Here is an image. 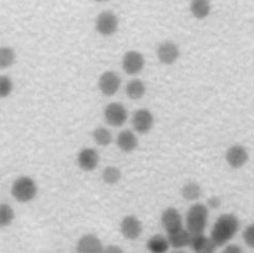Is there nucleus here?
I'll return each mask as SVG.
<instances>
[{"instance_id":"obj_1","label":"nucleus","mask_w":254,"mask_h":253,"mask_svg":"<svg viewBox=\"0 0 254 253\" xmlns=\"http://www.w3.org/2000/svg\"><path fill=\"white\" fill-rule=\"evenodd\" d=\"M239 230V220L234 214H222L217 218L210 232L211 240L218 247L227 245Z\"/></svg>"},{"instance_id":"obj_2","label":"nucleus","mask_w":254,"mask_h":253,"mask_svg":"<svg viewBox=\"0 0 254 253\" xmlns=\"http://www.w3.org/2000/svg\"><path fill=\"white\" fill-rule=\"evenodd\" d=\"M208 208L201 203H195L189 208L186 216L187 230L192 235L204 234L208 221Z\"/></svg>"},{"instance_id":"obj_3","label":"nucleus","mask_w":254,"mask_h":253,"mask_svg":"<svg viewBox=\"0 0 254 253\" xmlns=\"http://www.w3.org/2000/svg\"><path fill=\"white\" fill-rule=\"evenodd\" d=\"M12 195L20 203L30 202L38 193V187L35 182L28 177H20L12 185Z\"/></svg>"},{"instance_id":"obj_4","label":"nucleus","mask_w":254,"mask_h":253,"mask_svg":"<svg viewBox=\"0 0 254 253\" xmlns=\"http://www.w3.org/2000/svg\"><path fill=\"white\" fill-rule=\"evenodd\" d=\"M119 20L116 14L111 11H104L96 17L95 28L97 32L105 37H110L118 30Z\"/></svg>"},{"instance_id":"obj_5","label":"nucleus","mask_w":254,"mask_h":253,"mask_svg":"<svg viewBox=\"0 0 254 253\" xmlns=\"http://www.w3.org/2000/svg\"><path fill=\"white\" fill-rule=\"evenodd\" d=\"M104 116L106 121L114 127H120L127 120V110L120 103H111L105 108Z\"/></svg>"},{"instance_id":"obj_6","label":"nucleus","mask_w":254,"mask_h":253,"mask_svg":"<svg viewBox=\"0 0 254 253\" xmlns=\"http://www.w3.org/2000/svg\"><path fill=\"white\" fill-rule=\"evenodd\" d=\"M225 160L233 169L243 168L249 160V153L246 147L241 144L230 146L225 153Z\"/></svg>"},{"instance_id":"obj_7","label":"nucleus","mask_w":254,"mask_h":253,"mask_svg":"<svg viewBox=\"0 0 254 253\" xmlns=\"http://www.w3.org/2000/svg\"><path fill=\"white\" fill-rule=\"evenodd\" d=\"M144 63V57L139 52L129 51L124 55L122 66L126 74L137 75L143 69Z\"/></svg>"},{"instance_id":"obj_8","label":"nucleus","mask_w":254,"mask_h":253,"mask_svg":"<svg viewBox=\"0 0 254 253\" xmlns=\"http://www.w3.org/2000/svg\"><path fill=\"white\" fill-rule=\"evenodd\" d=\"M121 87V78L115 72H105L101 75L98 80V88L106 96L115 95Z\"/></svg>"},{"instance_id":"obj_9","label":"nucleus","mask_w":254,"mask_h":253,"mask_svg":"<svg viewBox=\"0 0 254 253\" xmlns=\"http://www.w3.org/2000/svg\"><path fill=\"white\" fill-rule=\"evenodd\" d=\"M133 129L139 133L149 132L154 124V117L149 109L141 108L138 109L132 116L131 120Z\"/></svg>"},{"instance_id":"obj_10","label":"nucleus","mask_w":254,"mask_h":253,"mask_svg":"<svg viewBox=\"0 0 254 253\" xmlns=\"http://www.w3.org/2000/svg\"><path fill=\"white\" fill-rule=\"evenodd\" d=\"M157 58L166 65H171L178 61L180 57V48L171 41L162 42L157 48Z\"/></svg>"},{"instance_id":"obj_11","label":"nucleus","mask_w":254,"mask_h":253,"mask_svg":"<svg viewBox=\"0 0 254 253\" xmlns=\"http://www.w3.org/2000/svg\"><path fill=\"white\" fill-rule=\"evenodd\" d=\"M121 229L122 235L129 241H135L142 233V224L137 217L128 215L123 218L121 221Z\"/></svg>"},{"instance_id":"obj_12","label":"nucleus","mask_w":254,"mask_h":253,"mask_svg":"<svg viewBox=\"0 0 254 253\" xmlns=\"http://www.w3.org/2000/svg\"><path fill=\"white\" fill-rule=\"evenodd\" d=\"M161 224L168 234L183 228V218L180 212L174 207H168L161 215Z\"/></svg>"},{"instance_id":"obj_13","label":"nucleus","mask_w":254,"mask_h":253,"mask_svg":"<svg viewBox=\"0 0 254 253\" xmlns=\"http://www.w3.org/2000/svg\"><path fill=\"white\" fill-rule=\"evenodd\" d=\"M77 163H78L79 168L83 171H93L96 169L98 163H100V155L96 150L91 149V147H86L82 149L77 157Z\"/></svg>"},{"instance_id":"obj_14","label":"nucleus","mask_w":254,"mask_h":253,"mask_svg":"<svg viewBox=\"0 0 254 253\" xmlns=\"http://www.w3.org/2000/svg\"><path fill=\"white\" fill-rule=\"evenodd\" d=\"M77 253H103L104 248L100 238L93 234L83 235L77 243Z\"/></svg>"},{"instance_id":"obj_15","label":"nucleus","mask_w":254,"mask_h":253,"mask_svg":"<svg viewBox=\"0 0 254 253\" xmlns=\"http://www.w3.org/2000/svg\"><path fill=\"white\" fill-rule=\"evenodd\" d=\"M190 247L192 248L194 253H215L218 246L211 240V237H207L204 234L192 235Z\"/></svg>"},{"instance_id":"obj_16","label":"nucleus","mask_w":254,"mask_h":253,"mask_svg":"<svg viewBox=\"0 0 254 253\" xmlns=\"http://www.w3.org/2000/svg\"><path fill=\"white\" fill-rule=\"evenodd\" d=\"M192 240V234L186 229H180L172 233L168 234V241L171 247H173L176 250H181L183 248L190 246Z\"/></svg>"},{"instance_id":"obj_17","label":"nucleus","mask_w":254,"mask_h":253,"mask_svg":"<svg viewBox=\"0 0 254 253\" xmlns=\"http://www.w3.org/2000/svg\"><path fill=\"white\" fill-rule=\"evenodd\" d=\"M117 144L119 149L124 153H130L135 151L138 146V139L135 133L129 129L122 130L118 135Z\"/></svg>"},{"instance_id":"obj_18","label":"nucleus","mask_w":254,"mask_h":253,"mask_svg":"<svg viewBox=\"0 0 254 253\" xmlns=\"http://www.w3.org/2000/svg\"><path fill=\"white\" fill-rule=\"evenodd\" d=\"M211 5L209 0H191L190 12L196 19H205L209 16Z\"/></svg>"},{"instance_id":"obj_19","label":"nucleus","mask_w":254,"mask_h":253,"mask_svg":"<svg viewBox=\"0 0 254 253\" xmlns=\"http://www.w3.org/2000/svg\"><path fill=\"white\" fill-rule=\"evenodd\" d=\"M146 247L152 253H166L170 247L168 238L160 234L152 236L146 244Z\"/></svg>"},{"instance_id":"obj_20","label":"nucleus","mask_w":254,"mask_h":253,"mask_svg":"<svg viewBox=\"0 0 254 253\" xmlns=\"http://www.w3.org/2000/svg\"><path fill=\"white\" fill-rule=\"evenodd\" d=\"M125 91L131 100H140L145 94V84L140 79H132L127 83Z\"/></svg>"},{"instance_id":"obj_21","label":"nucleus","mask_w":254,"mask_h":253,"mask_svg":"<svg viewBox=\"0 0 254 253\" xmlns=\"http://www.w3.org/2000/svg\"><path fill=\"white\" fill-rule=\"evenodd\" d=\"M202 189L197 183L190 182L183 187L182 189V195L183 198L187 201H195L201 196Z\"/></svg>"},{"instance_id":"obj_22","label":"nucleus","mask_w":254,"mask_h":253,"mask_svg":"<svg viewBox=\"0 0 254 253\" xmlns=\"http://www.w3.org/2000/svg\"><path fill=\"white\" fill-rule=\"evenodd\" d=\"M121 171H120V169H118L117 167H107L104 169L103 174H102V178L104 180V182L106 184L108 185H115L117 183H119V181L121 180Z\"/></svg>"},{"instance_id":"obj_23","label":"nucleus","mask_w":254,"mask_h":253,"mask_svg":"<svg viewBox=\"0 0 254 253\" xmlns=\"http://www.w3.org/2000/svg\"><path fill=\"white\" fill-rule=\"evenodd\" d=\"M94 141L101 146H107L112 142L111 132L105 127H98L93 131Z\"/></svg>"},{"instance_id":"obj_24","label":"nucleus","mask_w":254,"mask_h":253,"mask_svg":"<svg viewBox=\"0 0 254 253\" xmlns=\"http://www.w3.org/2000/svg\"><path fill=\"white\" fill-rule=\"evenodd\" d=\"M15 61V53L11 47H1L0 49V67L6 68Z\"/></svg>"},{"instance_id":"obj_25","label":"nucleus","mask_w":254,"mask_h":253,"mask_svg":"<svg viewBox=\"0 0 254 253\" xmlns=\"http://www.w3.org/2000/svg\"><path fill=\"white\" fill-rule=\"evenodd\" d=\"M14 217H15V214H14V210L10 205H0V226H1V228L10 226L14 220Z\"/></svg>"},{"instance_id":"obj_26","label":"nucleus","mask_w":254,"mask_h":253,"mask_svg":"<svg viewBox=\"0 0 254 253\" xmlns=\"http://www.w3.org/2000/svg\"><path fill=\"white\" fill-rule=\"evenodd\" d=\"M13 91V82L8 76L0 77V96L8 97Z\"/></svg>"},{"instance_id":"obj_27","label":"nucleus","mask_w":254,"mask_h":253,"mask_svg":"<svg viewBox=\"0 0 254 253\" xmlns=\"http://www.w3.org/2000/svg\"><path fill=\"white\" fill-rule=\"evenodd\" d=\"M243 238L248 247L254 249V223L249 224L243 233Z\"/></svg>"},{"instance_id":"obj_28","label":"nucleus","mask_w":254,"mask_h":253,"mask_svg":"<svg viewBox=\"0 0 254 253\" xmlns=\"http://www.w3.org/2000/svg\"><path fill=\"white\" fill-rule=\"evenodd\" d=\"M221 253H244L243 249L239 247L238 245H228L227 247H225Z\"/></svg>"},{"instance_id":"obj_29","label":"nucleus","mask_w":254,"mask_h":253,"mask_svg":"<svg viewBox=\"0 0 254 253\" xmlns=\"http://www.w3.org/2000/svg\"><path fill=\"white\" fill-rule=\"evenodd\" d=\"M207 202H208V206L210 208H218V207H220V205H221V200H220L219 196H217V195L211 196V198L208 199Z\"/></svg>"},{"instance_id":"obj_30","label":"nucleus","mask_w":254,"mask_h":253,"mask_svg":"<svg viewBox=\"0 0 254 253\" xmlns=\"http://www.w3.org/2000/svg\"><path fill=\"white\" fill-rule=\"evenodd\" d=\"M103 253H124V251L120 248L119 246L110 245V246H107V247L104 249Z\"/></svg>"},{"instance_id":"obj_31","label":"nucleus","mask_w":254,"mask_h":253,"mask_svg":"<svg viewBox=\"0 0 254 253\" xmlns=\"http://www.w3.org/2000/svg\"><path fill=\"white\" fill-rule=\"evenodd\" d=\"M172 253H187L186 251H183L182 249L181 250H175V251H173Z\"/></svg>"},{"instance_id":"obj_32","label":"nucleus","mask_w":254,"mask_h":253,"mask_svg":"<svg viewBox=\"0 0 254 253\" xmlns=\"http://www.w3.org/2000/svg\"><path fill=\"white\" fill-rule=\"evenodd\" d=\"M95 1H97V2H103V1H106V0H95Z\"/></svg>"}]
</instances>
